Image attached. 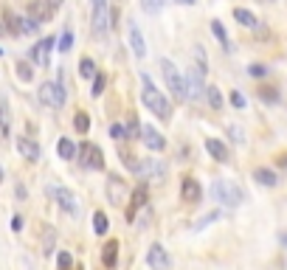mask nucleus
<instances>
[{
    "mask_svg": "<svg viewBox=\"0 0 287 270\" xmlns=\"http://www.w3.org/2000/svg\"><path fill=\"white\" fill-rule=\"evenodd\" d=\"M141 101L147 104V110H152L161 121L172 118V104H169L166 96L155 87V82H152L150 73H141Z\"/></svg>",
    "mask_w": 287,
    "mask_h": 270,
    "instance_id": "obj_1",
    "label": "nucleus"
},
{
    "mask_svg": "<svg viewBox=\"0 0 287 270\" xmlns=\"http://www.w3.org/2000/svg\"><path fill=\"white\" fill-rule=\"evenodd\" d=\"M208 194H211V200H214V203H220V206H225V208H237V206H242V200H245L242 189H239L234 180H225V178L211 180Z\"/></svg>",
    "mask_w": 287,
    "mask_h": 270,
    "instance_id": "obj_2",
    "label": "nucleus"
},
{
    "mask_svg": "<svg viewBox=\"0 0 287 270\" xmlns=\"http://www.w3.org/2000/svg\"><path fill=\"white\" fill-rule=\"evenodd\" d=\"M161 73H164V82H166V90L175 96V101H186L189 99V90H186V76L175 68L172 59H161Z\"/></svg>",
    "mask_w": 287,
    "mask_h": 270,
    "instance_id": "obj_3",
    "label": "nucleus"
},
{
    "mask_svg": "<svg viewBox=\"0 0 287 270\" xmlns=\"http://www.w3.org/2000/svg\"><path fill=\"white\" fill-rule=\"evenodd\" d=\"M37 96H40V101H43L45 107H62L65 101H68V87H65V73L59 71V79L57 82H43V85H40V93H37Z\"/></svg>",
    "mask_w": 287,
    "mask_h": 270,
    "instance_id": "obj_4",
    "label": "nucleus"
},
{
    "mask_svg": "<svg viewBox=\"0 0 287 270\" xmlns=\"http://www.w3.org/2000/svg\"><path fill=\"white\" fill-rule=\"evenodd\" d=\"M76 158H79V164L85 166V169H93V172H104V166H107L101 147H99V144H93V141H82Z\"/></svg>",
    "mask_w": 287,
    "mask_h": 270,
    "instance_id": "obj_5",
    "label": "nucleus"
},
{
    "mask_svg": "<svg viewBox=\"0 0 287 270\" xmlns=\"http://www.w3.org/2000/svg\"><path fill=\"white\" fill-rule=\"evenodd\" d=\"M45 192H48V197L54 200L65 214H79V200H76V194H73L68 186H48Z\"/></svg>",
    "mask_w": 287,
    "mask_h": 270,
    "instance_id": "obj_6",
    "label": "nucleus"
},
{
    "mask_svg": "<svg viewBox=\"0 0 287 270\" xmlns=\"http://www.w3.org/2000/svg\"><path fill=\"white\" fill-rule=\"evenodd\" d=\"M147 200H150V186H147V180L144 183H138L132 192H129V206H127V211H124V217H127V222H132L135 220V214L141 211L144 206H147Z\"/></svg>",
    "mask_w": 287,
    "mask_h": 270,
    "instance_id": "obj_7",
    "label": "nucleus"
},
{
    "mask_svg": "<svg viewBox=\"0 0 287 270\" xmlns=\"http://www.w3.org/2000/svg\"><path fill=\"white\" fill-rule=\"evenodd\" d=\"M93 3V34L104 37L110 29V0H90Z\"/></svg>",
    "mask_w": 287,
    "mask_h": 270,
    "instance_id": "obj_8",
    "label": "nucleus"
},
{
    "mask_svg": "<svg viewBox=\"0 0 287 270\" xmlns=\"http://www.w3.org/2000/svg\"><path fill=\"white\" fill-rule=\"evenodd\" d=\"M200 197H203L200 180L194 178V175H183V180H180V203H186V206H197Z\"/></svg>",
    "mask_w": 287,
    "mask_h": 270,
    "instance_id": "obj_9",
    "label": "nucleus"
},
{
    "mask_svg": "<svg viewBox=\"0 0 287 270\" xmlns=\"http://www.w3.org/2000/svg\"><path fill=\"white\" fill-rule=\"evenodd\" d=\"M135 175H141L144 180H164L166 178V166L161 164L158 158H141Z\"/></svg>",
    "mask_w": 287,
    "mask_h": 270,
    "instance_id": "obj_10",
    "label": "nucleus"
},
{
    "mask_svg": "<svg viewBox=\"0 0 287 270\" xmlns=\"http://www.w3.org/2000/svg\"><path fill=\"white\" fill-rule=\"evenodd\" d=\"M127 43H129V48H132V54H135L138 59L147 57V37H144L141 26H138L135 20L127 23Z\"/></svg>",
    "mask_w": 287,
    "mask_h": 270,
    "instance_id": "obj_11",
    "label": "nucleus"
},
{
    "mask_svg": "<svg viewBox=\"0 0 287 270\" xmlns=\"http://www.w3.org/2000/svg\"><path fill=\"white\" fill-rule=\"evenodd\" d=\"M141 141L150 152H164L166 150V138L161 129H155L152 124H141Z\"/></svg>",
    "mask_w": 287,
    "mask_h": 270,
    "instance_id": "obj_12",
    "label": "nucleus"
},
{
    "mask_svg": "<svg viewBox=\"0 0 287 270\" xmlns=\"http://www.w3.org/2000/svg\"><path fill=\"white\" fill-rule=\"evenodd\" d=\"M54 45H57V40H54V37H45V40H40V43L31 48V62H34L37 68H48Z\"/></svg>",
    "mask_w": 287,
    "mask_h": 270,
    "instance_id": "obj_13",
    "label": "nucleus"
},
{
    "mask_svg": "<svg viewBox=\"0 0 287 270\" xmlns=\"http://www.w3.org/2000/svg\"><path fill=\"white\" fill-rule=\"evenodd\" d=\"M107 197L113 206H124L129 200V186L124 183L121 178H115V175H110L107 178Z\"/></svg>",
    "mask_w": 287,
    "mask_h": 270,
    "instance_id": "obj_14",
    "label": "nucleus"
},
{
    "mask_svg": "<svg viewBox=\"0 0 287 270\" xmlns=\"http://www.w3.org/2000/svg\"><path fill=\"white\" fill-rule=\"evenodd\" d=\"M147 264H150L152 270H169L172 259H169V253H166V248L161 242H152L150 245V250H147Z\"/></svg>",
    "mask_w": 287,
    "mask_h": 270,
    "instance_id": "obj_15",
    "label": "nucleus"
},
{
    "mask_svg": "<svg viewBox=\"0 0 287 270\" xmlns=\"http://www.w3.org/2000/svg\"><path fill=\"white\" fill-rule=\"evenodd\" d=\"M17 152H20L26 161H31V164H37V161L43 158V150H40V144L31 141L29 135H17Z\"/></svg>",
    "mask_w": 287,
    "mask_h": 270,
    "instance_id": "obj_16",
    "label": "nucleus"
},
{
    "mask_svg": "<svg viewBox=\"0 0 287 270\" xmlns=\"http://www.w3.org/2000/svg\"><path fill=\"white\" fill-rule=\"evenodd\" d=\"M29 17H31V20H37L40 26H45V23L54 17V9H51L45 0H31V3H29Z\"/></svg>",
    "mask_w": 287,
    "mask_h": 270,
    "instance_id": "obj_17",
    "label": "nucleus"
},
{
    "mask_svg": "<svg viewBox=\"0 0 287 270\" xmlns=\"http://www.w3.org/2000/svg\"><path fill=\"white\" fill-rule=\"evenodd\" d=\"M206 152L211 158H214L217 164H228L231 161V152H228V147H225L220 138H206Z\"/></svg>",
    "mask_w": 287,
    "mask_h": 270,
    "instance_id": "obj_18",
    "label": "nucleus"
},
{
    "mask_svg": "<svg viewBox=\"0 0 287 270\" xmlns=\"http://www.w3.org/2000/svg\"><path fill=\"white\" fill-rule=\"evenodd\" d=\"M186 90H189V99H200V96H206V85H203V73L197 71V68L186 73Z\"/></svg>",
    "mask_w": 287,
    "mask_h": 270,
    "instance_id": "obj_19",
    "label": "nucleus"
},
{
    "mask_svg": "<svg viewBox=\"0 0 287 270\" xmlns=\"http://www.w3.org/2000/svg\"><path fill=\"white\" fill-rule=\"evenodd\" d=\"M253 180H256L259 186H265V189L279 186V175L273 169H267V166H256V169H253Z\"/></svg>",
    "mask_w": 287,
    "mask_h": 270,
    "instance_id": "obj_20",
    "label": "nucleus"
},
{
    "mask_svg": "<svg viewBox=\"0 0 287 270\" xmlns=\"http://www.w3.org/2000/svg\"><path fill=\"white\" fill-rule=\"evenodd\" d=\"M3 26H6L9 34L23 37V17H20V15H15L12 9H3Z\"/></svg>",
    "mask_w": 287,
    "mask_h": 270,
    "instance_id": "obj_21",
    "label": "nucleus"
},
{
    "mask_svg": "<svg viewBox=\"0 0 287 270\" xmlns=\"http://www.w3.org/2000/svg\"><path fill=\"white\" fill-rule=\"evenodd\" d=\"M234 20H237L242 29H256V26H259V17L253 15L251 9H242V6L234 9Z\"/></svg>",
    "mask_w": 287,
    "mask_h": 270,
    "instance_id": "obj_22",
    "label": "nucleus"
},
{
    "mask_svg": "<svg viewBox=\"0 0 287 270\" xmlns=\"http://www.w3.org/2000/svg\"><path fill=\"white\" fill-rule=\"evenodd\" d=\"M101 262H104L107 270L115 267V262H118V242L115 239H110L107 245H104V250H101Z\"/></svg>",
    "mask_w": 287,
    "mask_h": 270,
    "instance_id": "obj_23",
    "label": "nucleus"
},
{
    "mask_svg": "<svg viewBox=\"0 0 287 270\" xmlns=\"http://www.w3.org/2000/svg\"><path fill=\"white\" fill-rule=\"evenodd\" d=\"M76 152H79V147H76L71 138H59V141H57V155L62 158V161H73Z\"/></svg>",
    "mask_w": 287,
    "mask_h": 270,
    "instance_id": "obj_24",
    "label": "nucleus"
},
{
    "mask_svg": "<svg viewBox=\"0 0 287 270\" xmlns=\"http://www.w3.org/2000/svg\"><path fill=\"white\" fill-rule=\"evenodd\" d=\"M211 34L217 37V43L223 45V48L228 51V54L234 51V45H231V40H228V31H225V26H223L220 20H211Z\"/></svg>",
    "mask_w": 287,
    "mask_h": 270,
    "instance_id": "obj_25",
    "label": "nucleus"
},
{
    "mask_svg": "<svg viewBox=\"0 0 287 270\" xmlns=\"http://www.w3.org/2000/svg\"><path fill=\"white\" fill-rule=\"evenodd\" d=\"M206 99H208V107H211V110H223V104H225L220 87H214V85H206Z\"/></svg>",
    "mask_w": 287,
    "mask_h": 270,
    "instance_id": "obj_26",
    "label": "nucleus"
},
{
    "mask_svg": "<svg viewBox=\"0 0 287 270\" xmlns=\"http://www.w3.org/2000/svg\"><path fill=\"white\" fill-rule=\"evenodd\" d=\"M73 129H76L79 135L90 132V115H87L85 110H76V115H73Z\"/></svg>",
    "mask_w": 287,
    "mask_h": 270,
    "instance_id": "obj_27",
    "label": "nucleus"
},
{
    "mask_svg": "<svg viewBox=\"0 0 287 270\" xmlns=\"http://www.w3.org/2000/svg\"><path fill=\"white\" fill-rule=\"evenodd\" d=\"M12 135V118H9V107L6 101H0V138Z\"/></svg>",
    "mask_w": 287,
    "mask_h": 270,
    "instance_id": "obj_28",
    "label": "nucleus"
},
{
    "mask_svg": "<svg viewBox=\"0 0 287 270\" xmlns=\"http://www.w3.org/2000/svg\"><path fill=\"white\" fill-rule=\"evenodd\" d=\"M93 231H96L99 236H104V234L110 231V217H107L104 211H96V214H93Z\"/></svg>",
    "mask_w": 287,
    "mask_h": 270,
    "instance_id": "obj_29",
    "label": "nucleus"
},
{
    "mask_svg": "<svg viewBox=\"0 0 287 270\" xmlns=\"http://www.w3.org/2000/svg\"><path fill=\"white\" fill-rule=\"evenodd\" d=\"M124 129H127V138H129V141H135V138L141 141V121H138V115H135V113H129L127 127H124Z\"/></svg>",
    "mask_w": 287,
    "mask_h": 270,
    "instance_id": "obj_30",
    "label": "nucleus"
},
{
    "mask_svg": "<svg viewBox=\"0 0 287 270\" xmlns=\"http://www.w3.org/2000/svg\"><path fill=\"white\" fill-rule=\"evenodd\" d=\"M96 73H99V71H96V62H93V59H90V57H82V59H79V76H82V79H93Z\"/></svg>",
    "mask_w": 287,
    "mask_h": 270,
    "instance_id": "obj_31",
    "label": "nucleus"
},
{
    "mask_svg": "<svg viewBox=\"0 0 287 270\" xmlns=\"http://www.w3.org/2000/svg\"><path fill=\"white\" fill-rule=\"evenodd\" d=\"M166 3H169V0H141V9L147 15H158V12H164Z\"/></svg>",
    "mask_w": 287,
    "mask_h": 270,
    "instance_id": "obj_32",
    "label": "nucleus"
},
{
    "mask_svg": "<svg viewBox=\"0 0 287 270\" xmlns=\"http://www.w3.org/2000/svg\"><path fill=\"white\" fill-rule=\"evenodd\" d=\"M57 43H59L57 48L62 51V54H65V51H71V48H73V31H71V29H65L62 34H59V40H57Z\"/></svg>",
    "mask_w": 287,
    "mask_h": 270,
    "instance_id": "obj_33",
    "label": "nucleus"
},
{
    "mask_svg": "<svg viewBox=\"0 0 287 270\" xmlns=\"http://www.w3.org/2000/svg\"><path fill=\"white\" fill-rule=\"evenodd\" d=\"M104 85H107V76L99 71V73L93 76V90H90V96H96V99H99L101 93H104Z\"/></svg>",
    "mask_w": 287,
    "mask_h": 270,
    "instance_id": "obj_34",
    "label": "nucleus"
},
{
    "mask_svg": "<svg viewBox=\"0 0 287 270\" xmlns=\"http://www.w3.org/2000/svg\"><path fill=\"white\" fill-rule=\"evenodd\" d=\"M17 79H20V82H31V79H34V71H31L29 62H17Z\"/></svg>",
    "mask_w": 287,
    "mask_h": 270,
    "instance_id": "obj_35",
    "label": "nucleus"
},
{
    "mask_svg": "<svg viewBox=\"0 0 287 270\" xmlns=\"http://www.w3.org/2000/svg\"><path fill=\"white\" fill-rule=\"evenodd\" d=\"M267 65H262V62H253L251 68H248V76H253V79H262V76H267Z\"/></svg>",
    "mask_w": 287,
    "mask_h": 270,
    "instance_id": "obj_36",
    "label": "nucleus"
},
{
    "mask_svg": "<svg viewBox=\"0 0 287 270\" xmlns=\"http://www.w3.org/2000/svg\"><path fill=\"white\" fill-rule=\"evenodd\" d=\"M57 264H59V270H71L73 267V256L68 253V250H62V253L57 256Z\"/></svg>",
    "mask_w": 287,
    "mask_h": 270,
    "instance_id": "obj_37",
    "label": "nucleus"
},
{
    "mask_svg": "<svg viewBox=\"0 0 287 270\" xmlns=\"http://www.w3.org/2000/svg\"><path fill=\"white\" fill-rule=\"evenodd\" d=\"M259 99H262V101H270V104H273V101H279V93L273 90V87H265V90H259Z\"/></svg>",
    "mask_w": 287,
    "mask_h": 270,
    "instance_id": "obj_38",
    "label": "nucleus"
},
{
    "mask_svg": "<svg viewBox=\"0 0 287 270\" xmlns=\"http://www.w3.org/2000/svg\"><path fill=\"white\" fill-rule=\"evenodd\" d=\"M228 132H231V141H234V144H242V141H245V132L237 127V124H231Z\"/></svg>",
    "mask_w": 287,
    "mask_h": 270,
    "instance_id": "obj_39",
    "label": "nucleus"
},
{
    "mask_svg": "<svg viewBox=\"0 0 287 270\" xmlns=\"http://www.w3.org/2000/svg\"><path fill=\"white\" fill-rule=\"evenodd\" d=\"M110 135H113L115 141H124V138H127V129H124L121 124H113V127H110Z\"/></svg>",
    "mask_w": 287,
    "mask_h": 270,
    "instance_id": "obj_40",
    "label": "nucleus"
},
{
    "mask_svg": "<svg viewBox=\"0 0 287 270\" xmlns=\"http://www.w3.org/2000/svg\"><path fill=\"white\" fill-rule=\"evenodd\" d=\"M231 104L237 107V110H242V107H245V96L239 90H231Z\"/></svg>",
    "mask_w": 287,
    "mask_h": 270,
    "instance_id": "obj_41",
    "label": "nucleus"
},
{
    "mask_svg": "<svg viewBox=\"0 0 287 270\" xmlns=\"http://www.w3.org/2000/svg\"><path fill=\"white\" fill-rule=\"evenodd\" d=\"M45 253H54V231L51 228H45Z\"/></svg>",
    "mask_w": 287,
    "mask_h": 270,
    "instance_id": "obj_42",
    "label": "nucleus"
},
{
    "mask_svg": "<svg viewBox=\"0 0 287 270\" xmlns=\"http://www.w3.org/2000/svg\"><path fill=\"white\" fill-rule=\"evenodd\" d=\"M12 231H23V217H20V214L12 217Z\"/></svg>",
    "mask_w": 287,
    "mask_h": 270,
    "instance_id": "obj_43",
    "label": "nucleus"
},
{
    "mask_svg": "<svg viewBox=\"0 0 287 270\" xmlns=\"http://www.w3.org/2000/svg\"><path fill=\"white\" fill-rule=\"evenodd\" d=\"M45 3H48V6H51V9H54V12H57V9H59V6H62L65 0H45Z\"/></svg>",
    "mask_w": 287,
    "mask_h": 270,
    "instance_id": "obj_44",
    "label": "nucleus"
},
{
    "mask_svg": "<svg viewBox=\"0 0 287 270\" xmlns=\"http://www.w3.org/2000/svg\"><path fill=\"white\" fill-rule=\"evenodd\" d=\"M175 3H178V6H194L197 0H175Z\"/></svg>",
    "mask_w": 287,
    "mask_h": 270,
    "instance_id": "obj_45",
    "label": "nucleus"
},
{
    "mask_svg": "<svg viewBox=\"0 0 287 270\" xmlns=\"http://www.w3.org/2000/svg\"><path fill=\"white\" fill-rule=\"evenodd\" d=\"M6 34V26H3V20H0V37Z\"/></svg>",
    "mask_w": 287,
    "mask_h": 270,
    "instance_id": "obj_46",
    "label": "nucleus"
},
{
    "mask_svg": "<svg viewBox=\"0 0 287 270\" xmlns=\"http://www.w3.org/2000/svg\"><path fill=\"white\" fill-rule=\"evenodd\" d=\"M281 245H287V234H284V236H281Z\"/></svg>",
    "mask_w": 287,
    "mask_h": 270,
    "instance_id": "obj_47",
    "label": "nucleus"
},
{
    "mask_svg": "<svg viewBox=\"0 0 287 270\" xmlns=\"http://www.w3.org/2000/svg\"><path fill=\"white\" fill-rule=\"evenodd\" d=\"M0 57H3V48H0Z\"/></svg>",
    "mask_w": 287,
    "mask_h": 270,
    "instance_id": "obj_48",
    "label": "nucleus"
}]
</instances>
